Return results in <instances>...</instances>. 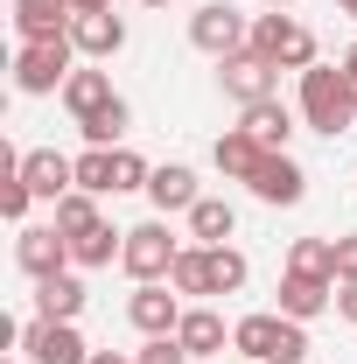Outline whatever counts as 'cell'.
I'll list each match as a JSON object with an SVG mask.
<instances>
[{"instance_id":"obj_1","label":"cell","mask_w":357,"mask_h":364,"mask_svg":"<svg viewBox=\"0 0 357 364\" xmlns=\"http://www.w3.org/2000/svg\"><path fill=\"white\" fill-rule=\"evenodd\" d=\"M302 119H309L315 134H329V140L357 127V91H351V77H343L336 63L302 70Z\"/></svg>"},{"instance_id":"obj_2","label":"cell","mask_w":357,"mask_h":364,"mask_svg":"<svg viewBox=\"0 0 357 364\" xmlns=\"http://www.w3.org/2000/svg\"><path fill=\"white\" fill-rule=\"evenodd\" d=\"M231 350H245L252 364H302L309 358V329L294 316H245L231 329Z\"/></svg>"},{"instance_id":"obj_3","label":"cell","mask_w":357,"mask_h":364,"mask_svg":"<svg viewBox=\"0 0 357 364\" xmlns=\"http://www.w3.org/2000/svg\"><path fill=\"white\" fill-rule=\"evenodd\" d=\"M70 56H78V43H70V36L21 43V56H14V85L28 91V98H43V91H63V85H70Z\"/></svg>"},{"instance_id":"obj_4","label":"cell","mask_w":357,"mask_h":364,"mask_svg":"<svg viewBox=\"0 0 357 364\" xmlns=\"http://www.w3.org/2000/svg\"><path fill=\"white\" fill-rule=\"evenodd\" d=\"M245 49H260L273 70H315V36L302 21H287V14H260Z\"/></svg>"},{"instance_id":"obj_5","label":"cell","mask_w":357,"mask_h":364,"mask_svg":"<svg viewBox=\"0 0 357 364\" xmlns=\"http://www.w3.org/2000/svg\"><path fill=\"white\" fill-rule=\"evenodd\" d=\"M176 259H182V245H176V231L161 225V218H154V225H134L127 245H119V267L134 273V280H169Z\"/></svg>"},{"instance_id":"obj_6","label":"cell","mask_w":357,"mask_h":364,"mask_svg":"<svg viewBox=\"0 0 357 364\" xmlns=\"http://www.w3.org/2000/svg\"><path fill=\"white\" fill-rule=\"evenodd\" d=\"M189 43L203 49V56H238V49L252 43V28H245V14L238 7H224V0H203L196 14H189Z\"/></svg>"},{"instance_id":"obj_7","label":"cell","mask_w":357,"mask_h":364,"mask_svg":"<svg viewBox=\"0 0 357 364\" xmlns=\"http://www.w3.org/2000/svg\"><path fill=\"white\" fill-rule=\"evenodd\" d=\"M21 350H28V364H91V343L78 336V322H21Z\"/></svg>"},{"instance_id":"obj_8","label":"cell","mask_w":357,"mask_h":364,"mask_svg":"<svg viewBox=\"0 0 357 364\" xmlns=\"http://www.w3.org/2000/svg\"><path fill=\"white\" fill-rule=\"evenodd\" d=\"M218 85H224V98H238V105H260V98H273L280 70H273L260 49H238V56L218 63Z\"/></svg>"},{"instance_id":"obj_9","label":"cell","mask_w":357,"mask_h":364,"mask_svg":"<svg viewBox=\"0 0 357 364\" xmlns=\"http://www.w3.org/2000/svg\"><path fill=\"white\" fill-rule=\"evenodd\" d=\"M63 259H70V238H63L56 225H21V238H14V267L28 273V280H56Z\"/></svg>"},{"instance_id":"obj_10","label":"cell","mask_w":357,"mask_h":364,"mask_svg":"<svg viewBox=\"0 0 357 364\" xmlns=\"http://www.w3.org/2000/svg\"><path fill=\"white\" fill-rule=\"evenodd\" d=\"M127 322L140 336H176L182 329V294H169V280H140L134 301H127Z\"/></svg>"},{"instance_id":"obj_11","label":"cell","mask_w":357,"mask_h":364,"mask_svg":"<svg viewBox=\"0 0 357 364\" xmlns=\"http://www.w3.org/2000/svg\"><path fill=\"white\" fill-rule=\"evenodd\" d=\"M21 182H28L36 196H49V203H63V196L78 189V161H63L56 147H28V154H21Z\"/></svg>"},{"instance_id":"obj_12","label":"cell","mask_w":357,"mask_h":364,"mask_svg":"<svg viewBox=\"0 0 357 364\" xmlns=\"http://www.w3.org/2000/svg\"><path fill=\"white\" fill-rule=\"evenodd\" d=\"M252 196H260V203H302V196H309L302 161H294V154H267V161L252 168Z\"/></svg>"},{"instance_id":"obj_13","label":"cell","mask_w":357,"mask_h":364,"mask_svg":"<svg viewBox=\"0 0 357 364\" xmlns=\"http://www.w3.org/2000/svg\"><path fill=\"white\" fill-rule=\"evenodd\" d=\"M7 14H14V28H21V43H49V36H70V0H7Z\"/></svg>"},{"instance_id":"obj_14","label":"cell","mask_w":357,"mask_h":364,"mask_svg":"<svg viewBox=\"0 0 357 364\" xmlns=\"http://www.w3.org/2000/svg\"><path fill=\"white\" fill-rule=\"evenodd\" d=\"M70 43H78V56H91V63H98V56H119V49H127V21H119L112 7H105V14H78V21H70Z\"/></svg>"},{"instance_id":"obj_15","label":"cell","mask_w":357,"mask_h":364,"mask_svg":"<svg viewBox=\"0 0 357 364\" xmlns=\"http://www.w3.org/2000/svg\"><path fill=\"white\" fill-rule=\"evenodd\" d=\"M336 301V280H309V273H280V316L315 322L322 309Z\"/></svg>"},{"instance_id":"obj_16","label":"cell","mask_w":357,"mask_h":364,"mask_svg":"<svg viewBox=\"0 0 357 364\" xmlns=\"http://www.w3.org/2000/svg\"><path fill=\"white\" fill-rule=\"evenodd\" d=\"M238 127L260 140L267 154H287V140H294V112H287L280 98H260V105H245V119H238Z\"/></svg>"},{"instance_id":"obj_17","label":"cell","mask_w":357,"mask_h":364,"mask_svg":"<svg viewBox=\"0 0 357 364\" xmlns=\"http://www.w3.org/2000/svg\"><path fill=\"white\" fill-rule=\"evenodd\" d=\"M147 196H154V210H161V218H169V210H182V218H189V210L203 203V196H196V176H189L182 161L154 168V176H147Z\"/></svg>"},{"instance_id":"obj_18","label":"cell","mask_w":357,"mask_h":364,"mask_svg":"<svg viewBox=\"0 0 357 364\" xmlns=\"http://www.w3.org/2000/svg\"><path fill=\"white\" fill-rule=\"evenodd\" d=\"M36 316H49V322H78V316H85V280H78V273L36 280Z\"/></svg>"},{"instance_id":"obj_19","label":"cell","mask_w":357,"mask_h":364,"mask_svg":"<svg viewBox=\"0 0 357 364\" xmlns=\"http://www.w3.org/2000/svg\"><path fill=\"white\" fill-rule=\"evenodd\" d=\"M211 161H218L231 182H252V168L267 161V147L245 134V127H231V134H218V147H211Z\"/></svg>"},{"instance_id":"obj_20","label":"cell","mask_w":357,"mask_h":364,"mask_svg":"<svg viewBox=\"0 0 357 364\" xmlns=\"http://www.w3.org/2000/svg\"><path fill=\"white\" fill-rule=\"evenodd\" d=\"M182 350H189V358H218L224 350V316L218 309H182Z\"/></svg>"},{"instance_id":"obj_21","label":"cell","mask_w":357,"mask_h":364,"mask_svg":"<svg viewBox=\"0 0 357 364\" xmlns=\"http://www.w3.org/2000/svg\"><path fill=\"white\" fill-rule=\"evenodd\" d=\"M119 91H112V77L105 70H70V85H63V105H70V119H85V112H98V105H112Z\"/></svg>"},{"instance_id":"obj_22","label":"cell","mask_w":357,"mask_h":364,"mask_svg":"<svg viewBox=\"0 0 357 364\" xmlns=\"http://www.w3.org/2000/svg\"><path fill=\"white\" fill-rule=\"evenodd\" d=\"M231 231H238V210L218 203V196H203V203L189 210V238H196V245H224Z\"/></svg>"},{"instance_id":"obj_23","label":"cell","mask_w":357,"mask_h":364,"mask_svg":"<svg viewBox=\"0 0 357 364\" xmlns=\"http://www.w3.org/2000/svg\"><path fill=\"white\" fill-rule=\"evenodd\" d=\"M127 98H112V105H98V112H85L78 119V134H85V147H119V134H127Z\"/></svg>"},{"instance_id":"obj_24","label":"cell","mask_w":357,"mask_h":364,"mask_svg":"<svg viewBox=\"0 0 357 364\" xmlns=\"http://www.w3.org/2000/svg\"><path fill=\"white\" fill-rule=\"evenodd\" d=\"M287 273H309V280H336V238H294Z\"/></svg>"},{"instance_id":"obj_25","label":"cell","mask_w":357,"mask_h":364,"mask_svg":"<svg viewBox=\"0 0 357 364\" xmlns=\"http://www.w3.org/2000/svg\"><path fill=\"white\" fill-rule=\"evenodd\" d=\"M203 259H211V294H238L252 280V267H245L238 245H203Z\"/></svg>"},{"instance_id":"obj_26","label":"cell","mask_w":357,"mask_h":364,"mask_svg":"<svg viewBox=\"0 0 357 364\" xmlns=\"http://www.w3.org/2000/svg\"><path fill=\"white\" fill-rule=\"evenodd\" d=\"M119 245H127V231L91 225L85 238H70V259H78V267H112V259H119Z\"/></svg>"},{"instance_id":"obj_27","label":"cell","mask_w":357,"mask_h":364,"mask_svg":"<svg viewBox=\"0 0 357 364\" xmlns=\"http://www.w3.org/2000/svg\"><path fill=\"white\" fill-rule=\"evenodd\" d=\"M91 225H105V218H98V196H85V189H70V196L56 203V231H63V238H85Z\"/></svg>"},{"instance_id":"obj_28","label":"cell","mask_w":357,"mask_h":364,"mask_svg":"<svg viewBox=\"0 0 357 364\" xmlns=\"http://www.w3.org/2000/svg\"><path fill=\"white\" fill-rule=\"evenodd\" d=\"M78 189L85 196H119L112 189V147H85L78 154Z\"/></svg>"},{"instance_id":"obj_29","label":"cell","mask_w":357,"mask_h":364,"mask_svg":"<svg viewBox=\"0 0 357 364\" xmlns=\"http://www.w3.org/2000/svg\"><path fill=\"white\" fill-rule=\"evenodd\" d=\"M169 287H176V294H211V259H203V245H182Z\"/></svg>"},{"instance_id":"obj_30","label":"cell","mask_w":357,"mask_h":364,"mask_svg":"<svg viewBox=\"0 0 357 364\" xmlns=\"http://www.w3.org/2000/svg\"><path fill=\"white\" fill-rule=\"evenodd\" d=\"M147 176H154V168L140 161L134 147H112V189H119V196H127V189H147Z\"/></svg>"},{"instance_id":"obj_31","label":"cell","mask_w":357,"mask_h":364,"mask_svg":"<svg viewBox=\"0 0 357 364\" xmlns=\"http://www.w3.org/2000/svg\"><path fill=\"white\" fill-rule=\"evenodd\" d=\"M134 364H189V350H182V336H147V350Z\"/></svg>"},{"instance_id":"obj_32","label":"cell","mask_w":357,"mask_h":364,"mask_svg":"<svg viewBox=\"0 0 357 364\" xmlns=\"http://www.w3.org/2000/svg\"><path fill=\"white\" fill-rule=\"evenodd\" d=\"M336 280H357V238H336Z\"/></svg>"},{"instance_id":"obj_33","label":"cell","mask_w":357,"mask_h":364,"mask_svg":"<svg viewBox=\"0 0 357 364\" xmlns=\"http://www.w3.org/2000/svg\"><path fill=\"white\" fill-rule=\"evenodd\" d=\"M336 316L357 322V280H336Z\"/></svg>"},{"instance_id":"obj_34","label":"cell","mask_w":357,"mask_h":364,"mask_svg":"<svg viewBox=\"0 0 357 364\" xmlns=\"http://www.w3.org/2000/svg\"><path fill=\"white\" fill-rule=\"evenodd\" d=\"M112 0H70V14H105Z\"/></svg>"},{"instance_id":"obj_35","label":"cell","mask_w":357,"mask_h":364,"mask_svg":"<svg viewBox=\"0 0 357 364\" xmlns=\"http://www.w3.org/2000/svg\"><path fill=\"white\" fill-rule=\"evenodd\" d=\"M91 364H134V358H119V350H91Z\"/></svg>"},{"instance_id":"obj_36","label":"cell","mask_w":357,"mask_h":364,"mask_svg":"<svg viewBox=\"0 0 357 364\" xmlns=\"http://www.w3.org/2000/svg\"><path fill=\"white\" fill-rule=\"evenodd\" d=\"M343 77H351V91H357V49H343Z\"/></svg>"},{"instance_id":"obj_37","label":"cell","mask_w":357,"mask_h":364,"mask_svg":"<svg viewBox=\"0 0 357 364\" xmlns=\"http://www.w3.org/2000/svg\"><path fill=\"white\" fill-rule=\"evenodd\" d=\"M336 7H343V14H351V21H357V0H336Z\"/></svg>"},{"instance_id":"obj_38","label":"cell","mask_w":357,"mask_h":364,"mask_svg":"<svg viewBox=\"0 0 357 364\" xmlns=\"http://www.w3.org/2000/svg\"><path fill=\"white\" fill-rule=\"evenodd\" d=\"M140 7H169V0H140Z\"/></svg>"},{"instance_id":"obj_39","label":"cell","mask_w":357,"mask_h":364,"mask_svg":"<svg viewBox=\"0 0 357 364\" xmlns=\"http://www.w3.org/2000/svg\"><path fill=\"white\" fill-rule=\"evenodd\" d=\"M267 7H287V0H267Z\"/></svg>"},{"instance_id":"obj_40","label":"cell","mask_w":357,"mask_h":364,"mask_svg":"<svg viewBox=\"0 0 357 364\" xmlns=\"http://www.w3.org/2000/svg\"><path fill=\"white\" fill-rule=\"evenodd\" d=\"M7 364H14V358H7Z\"/></svg>"}]
</instances>
